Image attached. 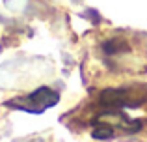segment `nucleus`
Segmentation results:
<instances>
[{
  "mask_svg": "<svg viewBox=\"0 0 147 142\" xmlns=\"http://www.w3.org/2000/svg\"><path fill=\"white\" fill-rule=\"evenodd\" d=\"M58 101H60L58 92H54L49 86H41L28 95H21V97L6 101V107H11V109H17V110H24V112H30V114H41L47 109H50V107H54Z\"/></svg>",
  "mask_w": 147,
  "mask_h": 142,
  "instance_id": "nucleus-1",
  "label": "nucleus"
},
{
  "mask_svg": "<svg viewBox=\"0 0 147 142\" xmlns=\"http://www.w3.org/2000/svg\"><path fill=\"white\" fill-rule=\"evenodd\" d=\"M127 49H129V45H127V41L121 39V37H112V39H108V41L102 43L104 54H119V52H125Z\"/></svg>",
  "mask_w": 147,
  "mask_h": 142,
  "instance_id": "nucleus-3",
  "label": "nucleus"
},
{
  "mask_svg": "<svg viewBox=\"0 0 147 142\" xmlns=\"http://www.w3.org/2000/svg\"><path fill=\"white\" fill-rule=\"evenodd\" d=\"M93 131H91V135H93V139L97 140H110L115 137V129L112 127V125L108 124H93Z\"/></svg>",
  "mask_w": 147,
  "mask_h": 142,
  "instance_id": "nucleus-4",
  "label": "nucleus"
},
{
  "mask_svg": "<svg viewBox=\"0 0 147 142\" xmlns=\"http://www.w3.org/2000/svg\"><path fill=\"white\" fill-rule=\"evenodd\" d=\"M136 97H144V95H134V92L129 88H106L100 92L99 101L108 109H125V107H140L145 101Z\"/></svg>",
  "mask_w": 147,
  "mask_h": 142,
  "instance_id": "nucleus-2",
  "label": "nucleus"
}]
</instances>
